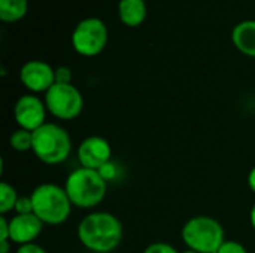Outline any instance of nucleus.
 Wrapping results in <instances>:
<instances>
[{
    "label": "nucleus",
    "instance_id": "f257e3e1",
    "mask_svg": "<svg viewBox=\"0 0 255 253\" xmlns=\"http://www.w3.org/2000/svg\"><path fill=\"white\" fill-rule=\"evenodd\" d=\"M76 236L87 251L111 253L121 245L124 228L115 215L109 212H91L78 224Z\"/></svg>",
    "mask_w": 255,
    "mask_h": 253
},
{
    "label": "nucleus",
    "instance_id": "f03ea898",
    "mask_svg": "<svg viewBox=\"0 0 255 253\" xmlns=\"http://www.w3.org/2000/svg\"><path fill=\"white\" fill-rule=\"evenodd\" d=\"M64 189L73 207L90 210L105 200L108 194V182L97 170L79 167L66 177Z\"/></svg>",
    "mask_w": 255,
    "mask_h": 253
},
{
    "label": "nucleus",
    "instance_id": "7ed1b4c3",
    "mask_svg": "<svg viewBox=\"0 0 255 253\" xmlns=\"http://www.w3.org/2000/svg\"><path fill=\"white\" fill-rule=\"evenodd\" d=\"M33 213L45 224L57 227L64 224L72 213V201L64 189L57 183H40L31 194Z\"/></svg>",
    "mask_w": 255,
    "mask_h": 253
},
{
    "label": "nucleus",
    "instance_id": "20e7f679",
    "mask_svg": "<svg viewBox=\"0 0 255 253\" xmlns=\"http://www.w3.org/2000/svg\"><path fill=\"white\" fill-rule=\"evenodd\" d=\"M31 152L46 166H58L72 154V137L60 124L46 122L33 131Z\"/></svg>",
    "mask_w": 255,
    "mask_h": 253
},
{
    "label": "nucleus",
    "instance_id": "39448f33",
    "mask_svg": "<svg viewBox=\"0 0 255 253\" xmlns=\"http://www.w3.org/2000/svg\"><path fill=\"white\" fill-rule=\"evenodd\" d=\"M181 237L187 249L199 253H217L227 240L223 225L206 215L188 219L181 230Z\"/></svg>",
    "mask_w": 255,
    "mask_h": 253
},
{
    "label": "nucleus",
    "instance_id": "423d86ee",
    "mask_svg": "<svg viewBox=\"0 0 255 253\" xmlns=\"http://www.w3.org/2000/svg\"><path fill=\"white\" fill-rule=\"evenodd\" d=\"M108 25L97 16L81 19L72 31V46L75 52L87 58L100 55L108 46Z\"/></svg>",
    "mask_w": 255,
    "mask_h": 253
},
{
    "label": "nucleus",
    "instance_id": "0eeeda50",
    "mask_svg": "<svg viewBox=\"0 0 255 253\" xmlns=\"http://www.w3.org/2000/svg\"><path fill=\"white\" fill-rule=\"evenodd\" d=\"M43 100L48 113L60 121H73L84 110V97L73 84H54Z\"/></svg>",
    "mask_w": 255,
    "mask_h": 253
},
{
    "label": "nucleus",
    "instance_id": "6e6552de",
    "mask_svg": "<svg viewBox=\"0 0 255 253\" xmlns=\"http://www.w3.org/2000/svg\"><path fill=\"white\" fill-rule=\"evenodd\" d=\"M46 115L48 109L45 100L31 92L21 95L13 107V118L18 124V128H24L28 131H36L43 124H46Z\"/></svg>",
    "mask_w": 255,
    "mask_h": 253
},
{
    "label": "nucleus",
    "instance_id": "1a4fd4ad",
    "mask_svg": "<svg viewBox=\"0 0 255 253\" xmlns=\"http://www.w3.org/2000/svg\"><path fill=\"white\" fill-rule=\"evenodd\" d=\"M19 82L31 94L46 92L55 84V69L42 60H30L19 69Z\"/></svg>",
    "mask_w": 255,
    "mask_h": 253
},
{
    "label": "nucleus",
    "instance_id": "9d476101",
    "mask_svg": "<svg viewBox=\"0 0 255 253\" xmlns=\"http://www.w3.org/2000/svg\"><path fill=\"white\" fill-rule=\"evenodd\" d=\"M76 157L81 167L99 171L105 164L111 161L112 148L105 137L88 136L79 143L76 149Z\"/></svg>",
    "mask_w": 255,
    "mask_h": 253
},
{
    "label": "nucleus",
    "instance_id": "9b49d317",
    "mask_svg": "<svg viewBox=\"0 0 255 253\" xmlns=\"http://www.w3.org/2000/svg\"><path fill=\"white\" fill-rule=\"evenodd\" d=\"M43 222L34 215H13L9 219V230H10V242L22 246L28 243H34V240L42 234Z\"/></svg>",
    "mask_w": 255,
    "mask_h": 253
},
{
    "label": "nucleus",
    "instance_id": "f8f14e48",
    "mask_svg": "<svg viewBox=\"0 0 255 253\" xmlns=\"http://www.w3.org/2000/svg\"><path fill=\"white\" fill-rule=\"evenodd\" d=\"M235 48L247 57L255 58V19H245L232 30Z\"/></svg>",
    "mask_w": 255,
    "mask_h": 253
},
{
    "label": "nucleus",
    "instance_id": "ddd939ff",
    "mask_svg": "<svg viewBox=\"0 0 255 253\" xmlns=\"http://www.w3.org/2000/svg\"><path fill=\"white\" fill-rule=\"evenodd\" d=\"M148 7L145 0H120L118 16L120 21L127 27H139L145 22Z\"/></svg>",
    "mask_w": 255,
    "mask_h": 253
},
{
    "label": "nucleus",
    "instance_id": "4468645a",
    "mask_svg": "<svg viewBox=\"0 0 255 253\" xmlns=\"http://www.w3.org/2000/svg\"><path fill=\"white\" fill-rule=\"evenodd\" d=\"M28 12V0H0V19L6 24H13Z\"/></svg>",
    "mask_w": 255,
    "mask_h": 253
},
{
    "label": "nucleus",
    "instance_id": "2eb2a0df",
    "mask_svg": "<svg viewBox=\"0 0 255 253\" xmlns=\"http://www.w3.org/2000/svg\"><path fill=\"white\" fill-rule=\"evenodd\" d=\"M18 198L19 195L16 189L7 182H1L0 183V215L6 216V213L12 212L15 209Z\"/></svg>",
    "mask_w": 255,
    "mask_h": 253
},
{
    "label": "nucleus",
    "instance_id": "dca6fc26",
    "mask_svg": "<svg viewBox=\"0 0 255 253\" xmlns=\"http://www.w3.org/2000/svg\"><path fill=\"white\" fill-rule=\"evenodd\" d=\"M9 145L16 152H28L33 148V131L18 128L9 137Z\"/></svg>",
    "mask_w": 255,
    "mask_h": 253
},
{
    "label": "nucleus",
    "instance_id": "f3484780",
    "mask_svg": "<svg viewBox=\"0 0 255 253\" xmlns=\"http://www.w3.org/2000/svg\"><path fill=\"white\" fill-rule=\"evenodd\" d=\"M15 215H30L33 213V201H31V197L27 195V197H19L16 204H15V209H13Z\"/></svg>",
    "mask_w": 255,
    "mask_h": 253
},
{
    "label": "nucleus",
    "instance_id": "a211bd4d",
    "mask_svg": "<svg viewBox=\"0 0 255 253\" xmlns=\"http://www.w3.org/2000/svg\"><path fill=\"white\" fill-rule=\"evenodd\" d=\"M217 253H248L247 248L236 240H226Z\"/></svg>",
    "mask_w": 255,
    "mask_h": 253
},
{
    "label": "nucleus",
    "instance_id": "6ab92c4d",
    "mask_svg": "<svg viewBox=\"0 0 255 253\" xmlns=\"http://www.w3.org/2000/svg\"><path fill=\"white\" fill-rule=\"evenodd\" d=\"M143 253H181L178 252L172 245L169 243H164V242H155L152 245H149Z\"/></svg>",
    "mask_w": 255,
    "mask_h": 253
},
{
    "label": "nucleus",
    "instance_id": "aec40b11",
    "mask_svg": "<svg viewBox=\"0 0 255 253\" xmlns=\"http://www.w3.org/2000/svg\"><path fill=\"white\" fill-rule=\"evenodd\" d=\"M55 84H72V70L67 66L55 69Z\"/></svg>",
    "mask_w": 255,
    "mask_h": 253
},
{
    "label": "nucleus",
    "instance_id": "412c9836",
    "mask_svg": "<svg viewBox=\"0 0 255 253\" xmlns=\"http://www.w3.org/2000/svg\"><path fill=\"white\" fill-rule=\"evenodd\" d=\"M99 173L102 174V177H103L106 182H109V180H114V179L117 177L118 170H117V166H115L112 161H109L108 164H105V166L99 170Z\"/></svg>",
    "mask_w": 255,
    "mask_h": 253
},
{
    "label": "nucleus",
    "instance_id": "4be33fe9",
    "mask_svg": "<svg viewBox=\"0 0 255 253\" xmlns=\"http://www.w3.org/2000/svg\"><path fill=\"white\" fill-rule=\"evenodd\" d=\"M0 242H10L9 219L6 216H0Z\"/></svg>",
    "mask_w": 255,
    "mask_h": 253
},
{
    "label": "nucleus",
    "instance_id": "5701e85b",
    "mask_svg": "<svg viewBox=\"0 0 255 253\" xmlns=\"http://www.w3.org/2000/svg\"><path fill=\"white\" fill-rule=\"evenodd\" d=\"M15 253H48L42 246L36 245V243H28V245H22L18 246Z\"/></svg>",
    "mask_w": 255,
    "mask_h": 253
},
{
    "label": "nucleus",
    "instance_id": "b1692460",
    "mask_svg": "<svg viewBox=\"0 0 255 253\" xmlns=\"http://www.w3.org/2000/svg\"><path fill=\"white\" fill-rule=\"evenodd\" d=\"M248 186H250V189L255 194V167L251 169V171L248 174Z\"/></svg>",
    "mask_w": 255,
    "mask_h": 253
},
{
    "label": "nucleus",
    "instance_id": "393cba45",
    "mask_svg": "<svg viewBox=\"0 0 255 253\" xmlns=\"http://www.w3.org/2000/svg\"><path fill=\"white\" fill-rule=\"evenodd\" d=\"M12 242H0V253H9Z\"/></svg>",
    "mask_w": 255,
    "mask_h": 253
},
{
    "label": "nucleus",
    "instance_id": "a878e982",
    "mask_svg": "<svg viewBox=\"0 0 255 253\" xmlns=\"http://www.w3.org/2000/svg\"><path fill=\"white\" fill-rule=\"evenodd\" d=\"M250 222H251V227L255 230V203L251 207V212H250Z\"/></svg>",
    "mask_w": 255,
    "mask_h": 253
},
{
    "label": "nucleus",
    "instance_id": "bb28decb",
    "mask_svg": "<svg viewBox=\"0 0 255 253\" xmlns=\"http://www.w3.org/2000/svg\"><path fill=\"white\" fill-rule=\"evenodd\" d=\"M181 253H199V252H194V251H191V249H185V251H182Z\"/></svg>",
    "mask_w": 255,
    "mask_h": 253
}]
</instances>
